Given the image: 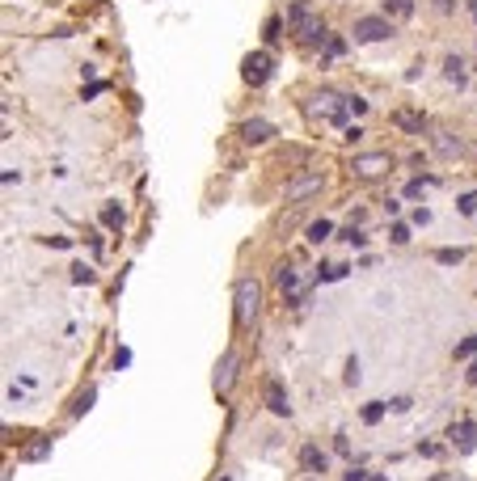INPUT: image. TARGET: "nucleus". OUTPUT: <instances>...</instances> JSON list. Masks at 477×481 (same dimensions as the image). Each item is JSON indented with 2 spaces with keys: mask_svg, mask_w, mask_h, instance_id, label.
<instances>
[{
  "mask_svg": "<svg viewBox=\"0 0 477 481\" xmlns=\"http://www.w3.org/2000/svg\"><path fill=\"white\" fill-rule=\"evenodd\" d=\"M346 106H351V115H363V110H367V101H363V97H346Z\"/></svg>",
  "mask_w": 477,
  "mask_h": 481,
  "instance_id": "nucleus-28",
  "label": "nucleus"
},
{
  "mask_svg": "<svg viewBox=\"0 0 477 481\" xmlns=\"http://www.w3.org/2000/svg\"><path fill=\"white\" fill-rule=\"evenodd\" d=\"M300 464H304L308 473H326V469H330V460H326V452H321V448H317V444H308V448L300 452Z\"/></svg>",
  "mask_w": 477,
  "mask_h": 481,
  "instance_id": "nucleus-13",
  "label": "nucleus"
},
{
  "mask_svg": "<svg viewBox=\"0 0 477 481\" xmlns=\"http://www.w3.org/2000/svg\"><path fill=\"white\" fill-rule=\"evenodd\" d=\"M393 123H397V127H405V131H422V115H410V110L393 115Z\"/></svg>",
  "mask_w": 477,
  "mask_h": 481,
  "instance_id": "nucleus-16",
  "label": "nucleus"
},
{
  "mask_svg": "<svg viewBox=\"0 0 477 481\" xmlns=\"http://www.w3.org/2000/svg\"><path fill=\"white\" fill-rule=\"evenodd\" d=\"M389 410H393V414H405V410H410V397H393Z\"/></svg>",
  "mask_w": 477,
  "mask_h": 481,
  "instance_id": "nucleus-27",
  "label": "nucleus"
},
{
  "mask_svg": "<svg viewBox=\"0 0 477 481\" xmlns=\"http://www.w3.org/2000/svg\"><path fill=\"white\" fill-rule=\"evenodd\" d=\"M101 220L115 228V224H123V211H119V207H106V211H101Z\"/></svg>",
  "mask_w": 477,
  "mask_h": 481,
  "instance_id": "nucleus-22",
  "label": "nucleus"
},
{
  "mask_svg": "<svg viewBox=\"0 0 477 481\" xmlns=\"http://www.w3.org/2000/svg\"><path fill=\"white\" fill-rule=\"evenodd\" d=\"M385 38H393L389 17H359L355 22V42H385Z\"/></svg>",
  "mask_w": 477,
  "mask_h": 481,
  "instance_id": "nucleus-4",
  "label": "nucleus"
},
{
  "mask_svg": "<svg viewBox=\"0 0 477 481\" xmlns=\"http://www.w3.org/2000/svg\"><path fill=\"white\" fill-rule=\"evenodd\" d=\"M342 481H367V473H363V469H351V473H346Z\"/></svg>",
  "mask_w": 477,
  "mask_h": 481,
  "instance_id": "nucleus-30",
  "label": "nucleus"
},
{
  "mask_svg": "<svg viewBox=\"0 0 477 481\" xmlns=\"http://www.w3.org/2000/svg\"><path fill=\"white\" fill-rule=\"evenodd\" d=\"M465 380H469V385H477V363H473V367L465 371Z\"/></svg>",
  "mask_w": 477,
  "mask_h": 481,
  "instance_id": "nucleus-32",
  "label": "nucleus"
},
{
  "mask_svg": "<svg viewBox=\"0 0 477 481\" xmlns=\"http://www.w3.org/2000/svg\"><path fill=\"white\" fill-rule=\"evenodd\" d=\"M469 355H477V338H465V342L456 346V359H469Z\"/></svg>",
  "mask_w": 477,
  "mask_h": 481,
  "instance_id": "nucleus-21",
  "label": "nucleus"
},
{
  "mask_svg": "<svg viewBox=\"0 0 477 481\" xmlns=\"http://www.w3.org/2000/svg\"><path fill=\"white\" fill-rule=\"evenodd\" d=\"M241 76H245V85H267V76H271V56H267V51H258V56H245Z\"/></svg>",
  "mask_w": 477,
  "mask_h": 481,
  "instance_id": "nucleus-6",
  "label": "nucleus"
},
{
  "mask_svg": "<svg viewBox=\"0 0 477 481\" xmlns=\"http://www.w3.org/2000/svg\"><path fill=\"white\" fill-rule=\"evenodd\" d=\"M389 165H393L389 152H367V156H355V160H351V174H355V178H380Z\"/></svg>",
  "mask_w": 477,
  "mask_h": 481,
  "instance_id": "nucleus-5",
  "label": "nucleus"
},
{
  "mask_svg": "<svg viewBox=\"0 0 477 481\" xmlns=\"http://www.w3.org/2000/svg\"><path fill=\"white\" fill-rule=\"evenodd\" d=\"M342 241H346V245H355V249H359V245H363V241H367V237H363V233H359V228H346V233H342Z\"/></svg>",
  "mask_w": 477,
  "mask_h": 481,
  "instance_id": "nucleus-23",
  "label": "nucleus"
},
{
  "mask_svg": "<svg viewBox=\"0 0 477 481\" xmlns=\"http://www.w3.org/2000/svg\"><path fill=\"white\" fill-rule=\"evenodd\" d=\"M275 135V127L267 123V119H249V123H241V140L245 144H267Z\"/></svg>",
  "mask_w": 477,
  "mask_h": 481,
  "instance_id": "nucleus-9",
  "label": "nucleus"
},
{
  "mask_svg": "<svg viewBox=\"0 0 477 481\" xmlns=\"http://www.w3.org/2000/svg\"><path fill=\"white\" fill-rule=\"evenodd\" d=\"M292 26H296V34L308 38V42H321V38H326V22L312 13L308 0H296V5H292Z\"/></svg>",
  "mask_w": 477,
  "mask_h": 481,
  "instance_id": "nucleus-1",
  "label": "nucleus"
},
{
  "mask_svg": "<svg viewBox=\"0 0 477 481\" xmlns=\"http://www.w3.org/2000/svg\"><path fill=\"white\" fill-rule=\"evenodd\" d=\"M456 207H460V216H477V194H460Z\"/></svg>",
  "mask_w": 477,
  "mask_h": 481,
  "instance_id": "nucleus-18",
  "label": "nucleus"
},
{
  "mask_svg": "<svg viewBox=\"0 0 477 481\" xmlns=\"http://www.w3.org/2000/svg\"><path fill=\"white\" fill-rule=\"evenodd\" d=\"M435 9H440V13H452V0H435Z\"/></svg>",
  "mask_w": 477,
  "mask_h": 481,
  "instance_id": "nucleus-31",
  "label": "nucleus"
},
{
  "mask_svg": "<svg viewBox=\"0 0 477 481\" xmlns=\"http://www.w3.org/2000/svg\"><path fill=\"white\" fill-rule=\"evenodd\" d=\"M308 110H312L317 119H326V123H342V119L351 115V106H346V97H338V93H317Z\"/></svg>",
  "mask_w": 477,
  "mask_h": 481,
  "instance_id": "nucleus-3",
  "label": "nucleus"
},
{
  "mask_svg": "<svg viewBox=\"0 0 477 481\" xmlns=\"http://www.w3.org/2000/svg\"><path fill=\"white\" fill-rule=\"evenodd\" d=\"M389 237H393V245H405V241H410V228H405V224H393Z\"/></svg>",
  "mask_w": 477,
  "mask_h": 481,
  "instance_id": "nucleus-20",
  "label": "nucleus"
},
{
  "mask_svg": "<svg viewBox=\"0 0 477 481\" xmlns=\"http://www.w3.org/2000/svg\"><path fill=\"white\" fill-rule=\"evenodd\" d=\"M279 287H283V296H292V304H300V296H304V283H300V271H279Z\"/></svg>",
  "mask_w": 477,
  "mask_h": 481,
  "instance_id": "nucleus-12",
  "label": "nucleus"
},
{
  "mask_svg": "<svg viewBox=\"0 0 477 481\" xmlns=\"http://www.w3.org/2000/svg\"><path fill=\"white\" fill-rule=\"evenodd\" d=\"M385 410H389L385 401H367V405H363V422H380V418H385Z\"/></svg>",
  "mask_w": 477,
  "mask_h": 481,
  "instance_id": "nucleus-17",
  "label": "nucleus"
},
{
  "mask_svg": "<svg viewBox=\"0 0 477 481\" xmlns=\"http://www.w3.org/2000/svg\"><path fill=\"white\" fill-rule=\"evenodd\" d=\"M414 224H418V228H427V224H431V211H427V207H418V211H414Z\"/></svg>",
  "mask_w": 477,
  "mask_h": 481,
  "instance_id": "nucleus-25",
  "label": "nucleus"
},
{
  "mask_svg": "<svg viewBox=\"0 0 477 481\" xmlns=\"http://www.w3.org/2000/svg\"><path fill=\"white\" fill-rule=\"evenodd\" d=\"M469 9H473V17H477V0H473V5H469Z\"/></svg>",
  "mask_w": 477,
  "mask_h": 481,
  "instance_id": "nucleus-33",
  "label": "nucleus"
},
{
  "mask_svg": "<svg viewBox=\"0 0 477 481\" xmlns=\"http://www.w3.org/2000/svg\"><path fill=\"white\" fill-rule=\"evenodd\" d=\"M233 296H237V326H249V321L258 317V300H262V287H258V279H237V287H233Z\"/></svg>",
  "mask_w": 477,
  "mask_h": 481,
  "instance_id": "nucleus-2",
  "label": "nucleus"
},
{
  "mask_svg": "<svg viewBox=\"0 0 477 481\" xmlns=\"http://www.w3.org/2000/svg\"><path fill=\"white\" fill-rule=\"evenodd\" d=\"M72 279H76V283H93V271H89V266H76Z\"/></svg>",
  "mask_w": 477,
  "mask_h": 481,
  "instance_id": "nucleus-26",
  "label": "nucleus"
},
{
  "mask_svg": "<svg viewBox=\"0 0 477 481\" xmlns=\"http://www.w3.org/2000/svg\"><path fill=\"white\" fill-rule=\"evenodd\" d=\"M452 444H456V452H477V422H460V426H452Z\"/></svg>",
  "mask_w": 477,
  "mask_h": 481,
  "instance_id": "nucleus-10",
  "label": "nucleus"
},
{
  "mask_svg": "<svg viewBox=\"0 0 477 481\" xmlns=\"http://www.w3.org/2000/svg\"><path fill=\"white\" fill-rule=\"evenodd\" d=\"M460 258H465L460 249H440V262H444V266H452V262H460Z\"/></svg>",
  "mask_w": 477,
  "mask_h": 481,
  "instance_id": "nucleus-24",
  "label": "nucleus"
},
{
  "mask_svg": "<svg viewBox=\"0 0 477 481\" xmlns=\"http://www.w3.org/2000/svg\"><path fill=\"white\" fill-rule=\"evenodd\" d=\"M346 275V266H326V271H321V283H338Z\"/></svg>",
  "mask_w": 477,
  "mask_h": 481,
  "instance_id": "nucleus-19",
  "label": "nucleus"
},
{
  "mask_svg": "<svg viewBox=\"0 0 477 481\" xmlns=\"http://www.w3.org/2000/svg\"><path fill=\"white\" fill-rule=\"evenodd\" d=\"M385 17H397V22L414 17V0H385Z\"/></svg>",
  "mask_w": 477,
  "mask_h": 481,
  "instance_id": "nucleus-14",
  "label": "nucleus"
},
{
  "mask_svg": "<svg viewBox=\"0 0 477 481\" xmlns=\"http://www.w3.org/2000/svg\"><path fill=\"white\" fill-rule=\"evenodd\" d=\"M321 186H326V178H321V174H304V178H296V182L287 186V203H304L308 194H317Z\"/></svg>",
  "mask_w": 477,
  "mask_h": 481,
  "instance_id": "nucleus-7",
  "label": "nucleus"
},
{
  "mask_svg": "<svg viewBox=\"0 0 477 481\" xmlns=\"http://www.w3.org/2000/svg\"><path fill=\"white\" fill-rule=\"evenodd\" d=\"M330 233H334V224H330V220H312V224H308V241H312V245L330 241Z\"/></svg>",
  "mask_w": 477,
  "mask_h": 481,
  "instance_id": "nucleus-15",
  "label": "nucleus"
},
{
  "mask_svg": "<svg viewBox=\"0 0 477 481\" xmlns=\"http://www.w3.org/2000/svg\"><path fill=\"white\" fill-rule=\"evenodd\" d=\"M267 405H271V414H279V418H287V414H292V401H287V393H283V385H279V380H271V385H267Z\"/></svg>",
  "mask_w": 477,
  "mask_h": 481,
  "instance_id": "nucleus-11",
  "label": "nucleus"
},
{
  "mask_svg": "<svg viewBox=\"0 0 477 481\" xmlns=\"http://www.w3.org/2000/svg\"><path fill=\"white\" fill-rule=\"evenodd\" d=\"M233 376H237V351H228L220 363H216V380H211V389H216L220 397L233 389Z\"/></svg>",
  "mask_w": 477,
  "mask_h": 481,
  "instance_id": "nucleus-8",
  "label": "nucleus"
},
{
  "mask_svg": "<svg viewBox=\"0 0 477 481\" xmlns=\"http://www.w3.org/2000/svg\"><path fill=\"white\" fill-rule=\"evenodd\" d=\"M346 385H359V363H355V359L346 363Z\"/></svg>",
  "mask_w": 477,
  "mask_h": 481,
  "instance_id": "nucleus-29",
  "label": "nucleus"
}]
</instances>
